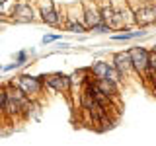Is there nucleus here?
Segmentation results:
<instances>
[{
	"label": "nucleus",
	"instance_id": "nucleus-5",
	"mask_svg": "<svg viewBox=\"0 0 156 146\" xmlns=\"http://www.w3.org/2000/svg\"><path fill=\"white\" fill-rule=\"evenodd\" d=\"M131 55V64H133V74L136 78L143 80L146 70H148V55H150V49H146L143 45H135L127 49Z\"/></svg>",
	"mask_w": 156,
	"mask_h": 146
},
{
	"label": "nucleus",
	"instance_id": "nucleus-14",
	"mask_svg": "<svg viewBox=\"0 0 156 146\" xmlns=\"http://www.w3.org/2000/svg\"><path fill=\"white\" fill-rule=\"evenodd\" d=\"M109 31H111V27L107 26V23H104V22L88 29V33H92V35H105V33H109Z\"/></svg>",
	"mask_w": 156,
	"mask_h": 146
},
{
	"label": "nucleus",
	"instance_id": "nucleus-18",
	"mask_svg": "<svg viewBox=\"0 0 156 146\" xmlns=\"http://www.w3.org/2000/svg\"><path fill=\"white\" fill-rule=\"evenodd\" d=\"M18 68H22V64L20 62H10V64H2V72H14V70H18Z\"/></svg>",
	"mask_w": 156,
	"mask_h": 146
},
{
	"label": "nucleus",
	"instance_id": "nucleus-15",
	"mask_svg": "<svg viewBox=\"0 0 156 146\" xmlns=\"http://www.w3.org/2000/svg\"><path fill=\"white\" fill-rule=\"evenodd\" d=\"M14 58H16V62H20L22 66H26L27 62H29V53H27V49H20L16 55H14Z\"/></svg>",
	"mask_w": 156,
	"mask_h": 146
},
{
	"label": "nucleus",
	"instance_id": "nucleus-2",
	"mask_svg": "<svg viewBox=\"0 0 156 146\" xmlns=\"http://www.w3.org/2000/svg\"><path fill=\"white\" fill-rule=\"evenodd\" d=\"M43 78H45V74L35 76V74H29V72H20L16 78H12V82L29 97V99L35 101L43 96V92H45V82H43Z\"/></svg>",
	"mask_w": 156,
	"mask_h": 146
},
{
	"label": "nucleus",
	"instance_id": "nucleus-9",
	"mask_svg": "<svg viewBox=\"0 0 156 146\" xmlns=\"http://www.w3.org/2000/svg\"><path fill=\"white\" fill-rule=\"evenodd\" d=\"M94 84H96L98 90H100V94L105 96L111 103H119V101H121V88L117 84L105 80V78H101V80H94Z\"/></svg>",
	"mask_w": 156,
	"mask_h": 146
},
{
	"label": "nucleus",
	"instance_id": "nucleus-23",
	"mask_svg": "<svg viewBox=\"0 0 156 146\" xmlns=\"http://www.w3.org/2000/svg\"><path fill=\"white\" fill-rule=\"evenodd\" d=\"M150 51H152V53H156V43H154L152 47H150Z\"/></svg>",
	"mask_w": 156,
	"mask_h": 146
},
{
	"label": "nucleus",
	"instance_id": "nucleus-1",
	"mask_svg": "<svg viewBox=\"0 0 156 146\" xmlns=\"http://www.w3.org/2000/svg\"><path fill=\"white\" fill-rule=\"evenodd\" d=\"M37 14L41 23H45L49 27H55V29H62L65 26V6H57L55 0H37Z\"/></svg>",
	"mask_w": 156,
	"mask_h": 146
},
{
	"label": "nucleus",
	"instance_id": "nucleus-12",
	"mask_svg": "<svg viewBox=\"0 0 156 146\" xmlns=\"http://www.w3.org/2000/svg\"><path fill=\"white\" fill-rule=\"evenodd\" d=\"M88 68H90V74L94 76L96 80H101V78L107 76V70L111 68V64H109V61H101L100 58V61H94Z\"/></svg>",
	"mask_w": 156,
	"mask_h": 146
},
{
	"label": "nucleus",
	"instance_id": "nucleus-19",
	"mask_svg": "<svg viewBox=\"0 0 156 146\" xmlns=\"http://www.w3.org/2000/svg\"><path fill=\"white\" fill-rule=\"evenodd\" d=\"M55 47L62 51V49H70V43H68V41H62V39H58V41L55 43Z\"/></svg>",
	"mask_w": 156,
	"mask_h": 146
},
{
	"label": "nucleus",
	"instance_id": "nucleus-25",
	"mask_svg": "<svg viewBox=\"0 0 156 146\" xmlns=\"http://www.w3.org/2000/svg\"><path fill=\"white\" fill-rule=\"evenodd\" d=\"M0 72H2V64H0Z\"/></svg>",
	"mask_w": 156,
	"mask_h": 146
},
{
	"label": "nucleus",
	"instance_id": "nucleus-3",
	"mask_svg": "<svg viewBox=\"0 0 156 146\" xmlns=\"http://www.w3.org/2000/svg\"><path fill=\"white\" fill-rule=\"evenodd\" d=\"M41 22L37 6L31 0H14V6L8 14V23H35Z\"/></svg>",
	"mask_w": 156,
	"mask_h": 146
},
{
	"label": "nucleus",
	"instance_id": "nucleus-16",
	"mask_svg": "<svg viewBox=\"0 0 156 146\" xmlns=\"http://www.w3.org/2000/svg\"><path fill=\"white\" fill-rule=\"evenodd\" d=\"M58 39H61L58 33H47V35L41 37V45H51V43H57Z\"/></svg>",
	"mask_w": 156,
	"mask_h": 146
},
{
	"label": "nucleus",
	"instance_id": "nucleus-21",
	"mask_svg": "<svg viewBox=\"0 0 156 146\" xmlns=\"http://www.w3.org/2000/svg\"><path fill=\"white\" fill-rule=\"evenodd\" d=\"M27 53H29V57H35V55H37V49H35V47H29Z\"/></svg>",
	"mask_w": 156,
	"mask_h": 146
},
{
	"label": "nucleus",
	"instance_id": "nucleus-4",
	"mask_svg": "<svg viewBox=\"0 0 156 146\" xmlns=\"http://www.w3.org/2000/svg\"><path fill=\"white\" fill-rule=\"evenodd\" d=\"M133 8L136 27H150L156 26V4L146 0H127Z\"/></svg>",
	"mask_w": 156,
	"mask_h": 146
},
{
	"label": "nucleus",
	"instance_id": "nucleus-22",
	"mask_svg": "<svg viewBox=\"0 0 156 146\" xmlns=\"http://www.w3.org/2000/svg\"><path fill=\"white\" fill-rule=\"evenodd\" d=\"M0 19H4V22H8V18H6V14L2 12V6H0Z\"/></svg>",
	"mask_w": 156,
	"mask_h": 146
},
{
	"label": "nucleus",
	"instance_id": "nucleus-24",
	"mask_svg": "<svg viewBox=\"0 0 156 146\" xmlns=\"http://www.w3.org/2000/svg\"><path fill=\"white\" fill-rule=\"evenodd\" d=\"M2 29H4V26H2V22H0V31H2Z\"/></svg>",
	"mask_w": 156,
	"mask_h": 146
},
{
	"label": "nucleus",
	"instance_id": "nucleus-20",
	"mask_svg": "<svg viewBox=\"0 0 156 146\" xmlns=\"http://www.w3.org/2000/svg\"><path fill=\"white\" fill-rule=\"evenodd\" d=\"M148 86H150V90H152V94L156 96V78H154V80H150V82H148Z\"/></svg>",
	"mask_w": 156,
	"mask_h": 146
},
{
	"label": "nucleus",
	"instance_id": "nucleus-13",
	"mask_svg": "<svg viewBox=\"0 0 156 146\" xmlns=\"http://www.w3.org/2000/svg\"><path fill=\"white\" fill-rule=\"evenodd\" d=\"M62 29L68 33H74V35H88V27L82 22H65Z\"/></svg>",
	"mask_w": 156,
	"mask_h": 146
},
{
	"label": "nucleus",
	"instance_id": "nucleus-17",
	"mask_svg": "<svg viewBox=\"0 0 156 146\" xmlns=\"http://www.w3.org/2000/svg\"><path fill=\"white\" fill-rule=\"evenodd\" d=\"M4 105H6V86L0 84V115L4 111Z\"/></svg>",
	"mask_w": 156,
	"mask_h": 146
},
{
	"label": "nucleus",
	"instance_id": "nucleus-7",
	"mask_svg": "<svg viewBox=\"0 0 156 146\" xmlns=\"http://www.w3.org/2000/svg\"><path fill=\"white\" fill-rule=\"evenodd\" d=\"M80 4H82V22H84V26L88 29L98 26V23H101L98 0H80Z\"/></svg>",
	"mask_w": 156,
	"mask_h": 146
},
{
	"label": "nucleus",
	"instance_id": "nucleus-10",
	"mask_svg": "<svg viewBox=\"0 0 156 146\" xmlns=\"http://www.w3.org/2000/svg\"><path fill=\"white\" fill-rule=\"evenodd\" d=\"M148 37V27H133L127 31H119V33H111L109 39L111 41H136V39H144Z\"/></svg>",
	"mask_w": 156,
	"mask_h": 146
},
{
	"label": "nucleus",
	"instance_id": "nucleus-8",
	"mask_svg": "<svg viewBox=\"0 0 156 146\" xmlns=\"http://www.w3.org/2000/svg\"><path fill=\"white\" fill-rule=\"evenodd\" d=\"M109 64L113 66L115 70L125 78V80H127L131 74H133V64H131V55H129V51H117V53H113V55H111Z\"/></svg>",
	"mask_w": 156,
	"mask_h": 146
},
{
	"label": "nucleus",
	"instance_id": "nucleus-11",
	"mask_svg": "<svg viewBox=\"0 0 156 146\" xmlns=\"http://www.w3.org/2000/svg\"><path fill=\"white\" fill-rule=\"evenodd\" d=\"M98 8H100L101 22L109 26L113 16H115V2L113 0H98Z\"/></svg>",
	"mask_w": 156,
	"mask_h": 146
},
{
	"label": "nucleus",
	"instance_id": "nucleus-6",
	"mask_svg": "<svg viewBox=\"0 0 156 146\" xmlns=\"http://www.w3.org/2000/svg\"><path fill=\"white\" fill-rule=\"evenodd\" d=\"M45 82V88L55 94H70V78L65 72H51V74H45L43 78Z\"/></svg>",
	"mask_w": 156,
	"mask_h": 146
}]
</instances>
